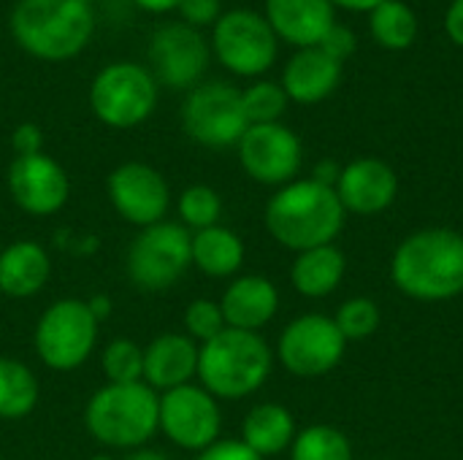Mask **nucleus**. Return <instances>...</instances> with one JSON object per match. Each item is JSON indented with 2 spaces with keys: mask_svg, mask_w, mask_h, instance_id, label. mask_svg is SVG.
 Wrapping results in <instances>:
<instances>
[{
  "mask_svg": "<svg viewBox=\"0 0 463 460\" xmlns=\"http://www.w3.org/2000/svg\"><path fill=\"white\" fill-rule=\"evenodd\" d=\"M393 285L415 301H448L463 293V236L426 228L407 236L391 260Z\"/></svg>",
  "mask_w": 463,
  "mask_h": 460,
  "instance_id": "1",
  "label": "nucleus"
},
{
  "mask_svg": "<svg viewBox=\"0 0 463 460\" xmlns=\"http://www.w3.org/2000/svg\"><path fill=\"white\" fill-rule=\"evenodd\" d=\"M345 214L334 187L315 179H293L266 203V228L282 247L307 252L334 244L345 228Z\"/></svg>",
  "mask_w": 463,
  "mask_h": 460,
  "instance_id": "2",
  "label": "nucleus"
},
{
  "mask_svg": "<svg viewBox=\"0 0 463 460\" xmlns=\"http://www.w3.org/2000/svg\"><path fill=\"white\" fill-rule=\"evenodd\" d=\"M8 27L16 46L30 57L62 62L90 43L95 16L81 0H16Z\"/></svg>",
  "mask_w": 463,
  "mask_h": 460,
  "instance_id": "3",
  "label": "nucleus"
},
{
  "mask_svg": "<svg viewBox=\"0 0 463 460\" xmlns=\"http://www.w3.org/2000/svg\"><path fill=\"white\" fill-rule=\"evenodd\" d=\"M269 374L271 350L252 331L225 328L198 350V377L203 382L201 388L214 399H247L263 388Z\"/></svg>",
  "mask_w": 463,
  "mask_h": 460,
  "instance_id": "4",
  "label": "nucleus"
},
{
  "mask_svg": "<svg viewBox=\"0 0 463 460\" xmlns=\"http://www.w3.org/2000/svg\"><path fill=\"white\" fill-rule=\"evenodd\" d=\"M160 420V399L144 382L128 385H106L100 388L87 409L84 423L87 431L106 447L114 450H133L149 442L157 431Z\"/></svg>",
  "mask_w": 463,
  "mask_h": 460,
  "instance_id": "5",
  "label": "nucleus"
},
{
  "mask_svg": "<svg viewBox=\"0 0 463 460\" xmlns=\"http://www.w3.org/2000/svg\"><path fill=\"white\" fill-rule=\"evenodd\" d=\"M95 117L117 130L146 122L157 106V81L138 62H111L98 70L90 87Z\"/></svg>",
  "mask_w": 463,
  "mask_h": 460,
  "instance_id": "6",
  "label": "nucleus"
},
{
  "mask_svg": "<svg viewBox=\"0 0 463 460\" xmlns=\"http://www.w3.org/2000/svg\"><path fill=\"white\" fill-rule=\"evenodd\" d=\"M279 38L263 14L252 8L225 11L212 30V52L236 76H263L277 60Z\"/></svg>",
  "mask_w": 463,
  "mask_h": 460,
  "instance_id": "7",
  "label": "nucleus"
},
{
  "mask_svg": "<svg viewBox=\"0 0 463 460\" xmlns=\"http://www.w3.org/2000/svg\"><path fill=\"white\" fill-rule=\"evenodd\" d=\"M98 339V317L87 301L62 298L52 304L35 325V352L54 371L79 369Z\"/></svg>",
  "mask_w": 463,
  "mask_h": 460,
  "instance_id": "8",
  "label": "nucleus"
},
{
  "mask_svg": "<svg viewBox=\"0 0 463 460\" xmlns=\"http://www.w3.org/2000/svg\"><path fill=\"white\" fill-rule=\"evenodd\" d=\"M184 133L209 149H225L241 141L250 122L241 106V89L225 81H206L190 89L182 108Z\"/></svg>",
  "mask_w": 463,
  "mask_h": 460,
  "instance_id": "9",
  "label": "nucleus"
},
{
  "mask_svg": "<svg viewBox=\"0 0 463 460\" xmlns=\"http://www.w3.org/2000/svg\"><path fill=\"white\" fill-rule=\"evenodd\" d=\"M193 263V236L184 225L157 222L144 228L130 252L128 274L130 279L149 293L168 290Z\"/></svg>",
  "mask_w": 463,
  "mask_h": 460,
  "instance_id": "10",
  "label": "nucleus"
},
{
  "mask_svg": "<svg viewBox=\"0 0 463 460\" xmlns=\"http://www.w3.org/2000/svg\"><path fill=\"white\" fill-rule=\"evenodd\" d=\"M347 350V339L336 328L334 317L326 314H304L293 320L277 344V355L282 366L293 377H326L334 371Z\"/></svg>",
  "mask_w": 463,
  "mask_h": 460,
  "instance_id": "11",
  "label": "nucleus"
},
{
  "mask_svg": "<svg viewBox=\"0 0 463 460\" xmlns=\"http://www.w3.org/2000/svg\"><path fill=\"white\" fill-rule=\"evenodd\" d=\"M212 46L203 35L184 22H165L149 38V73L155 81L174 89L198 87L209 68Z\"/></svg>",
  "mask_w": 463,
  "mask_h": 460,
  "instance_id": "12",
  "label": "nucleus"
},
{
  "mask_svg": "<svg viewBox=\"0 0 463 460\" xmlns=\"http://www.w3.org/2000/svg\"><path fill=\"white\" fill-rule=\"evenodd\" d=\"M220 407L217 399L195 385H182L160 396V420L157 428L179 445L182 450H206L220 437Z\"/></svg>",
  "mask_w": 463,
  "mask_h": 460,
  "instance_id": "13",
  "label": "nucleus"
},
{
  "mask_svg": "<svg viewBox=\"0 0 463 460\" xmlns=\"http://www.w3.org/2000/svg\"><path fill=\"white\" fill-rule=\"evenodd\" d=\"M239 160L250 179L271 187H285L301 171L304 149L298 136L282 122L271 125H250L241 136Z\"/></svg>",
  "mask_w": 463,
  "mask_h": 460,
  "instance_id": "14",
  "label": "nucleus"
},
{
  "mask_svg": "<svg viewBox=\"0 0 463 460\" xmlns=\"http://www.w3.org/2000/svg\"><path fill=\"white\" fill-rule=\"evenodd\" d=\"M109 198L122 220L138 228L163 222L171 192L160 171L146 163H122L109 176Z\"/></svg>",
  "mask_w": 463,
  "mask_h": 460,
  "instance_id": "15",
  "label": "nucleus"
},
{
  "mask_svg": "<svg viewBox=\"0 0 463 460\" xmlns=\"http://www.w3.org/2000/svg\"><path fill=\"white\" fill-rule=\"evenodd\" d=\"M8 190L14 203L27 214H54L65 206L71 182L57 160L38 152L14 157L8 168Z\"/></svg>",
  "mask_w": 463,
  "mask_h": 460,
  "instance_id": "16",
  "label": "nucleus"
},
{
  "mask_svg": "<svg viewBox=\"0 0 463 460\" xmlns=\"http://www.w3.org/2000/svg\"><path fill=\"white\" fill-rule=\"evenodd\" d=\"M336 195L345 211L372 217L385 211L399 195V176L396 171L377 157H358L342 168L336 182Z\"/></svg>",
  "mask_w": 463,
  "mask_h": 460,
  "instance_id": "17",
  "label": "nucleus"
},
{
  "mask_svg": "<svg viewBox=\"0 0 463 460\" xmlns=\"http://www.w3.org/2000/svg\"><path fill=\"white\" fill-rule=\"evenodd\" d=\"M263 16L279 41L298 49L320 46L326 33L336 24L331 0H266Z\"/></svg>",
  "mask_w": 463,
  "mask_h": 460,
  "instance_id": "18",
  "label": "nucleus"
},
{
  "mask_svg": "<svg viewBox=\"0 0 463 460\" xmlns=\"http://www.w3.org/2000/svg\"><path fill=\"white\" fill-rule=\"evenodd\" d=\"M342 81V62L328 57L320 46L298 49L285 70H282V89L288 100L301 106H315L326 100Z\"/></svg>",
  "mask_w": 463,
  "mask_h": 460,
  "instance_id": "19",
  "label": "nucleus"
},
{
  "mask_svg": "<svg viewBox=\"0 0 463 460\" xmlns=\"http://www.w3.org/2000/svg\"><path fill=\"white\" fill-rule=\"evenodd\" d=\"M198 350L190 336L163 333L149 347H144V385L152 390H174L190 385L198 374Z\"/></svg>",
  "mask_w": 463,
  "mask_h": 460,
  "instance_id": "20",
  "label": "nucleus"
},
{
  "mask_svg": "<svg viewBox=\"0 0 463 460\" xmlns=\"http://www.w3.org/2000/svg\"><path fill=\"white\" fill-rule=\"evenodd\" d=\"M220 309H222L228 328L258 333V328L271 323V317L277 314L279 293H277L274 282L266 277H255V274L239 277L228 285V290L220 301Z\"/></svg>",
  "mask_w": 463,
  "mask_h": 460,
  "instance_id": "21",
  "label": "nucleus"
},
{
  "mask_svg": "<svg viewBox=\"0 0 463 460\" xmlns=\"http://www.w3.org/2000/svg\"><path fill=\"white\" fill-rule=\"evenodd\" d=\"M49 279V255L35 241H14L0 252V293L11 298L35 296Z\"/></svg>",
  "mask_w": 463,
  "mask_h": 460,
  "instance_id": "22",
  "label": "nucleus"
},
{
  "mask_svg": "<svg viewBox=\"0 0 463 460\" xmlns=\"http://www.w3.org/2000/svg\"><path fill=\"white\" fill-rule=\"evenodd\" d=\"M345 271H347V260H345L342 249L334 244H326V247L298 252V258L293 260V268H290V279L301 296L326 298L342 285Z\"/></svg>",
  "mask_w": 463,
  "mask_h": 460,
  "instance_id": "23",
  "label": "nucleus"
},
{
  "mask_svg": "<svg viewBox=\"0 0 463 460\" xmlns=\"http://www.w3.org/2000/svg\"><path fill=\"white\" fill-rule=\"evenodd\" d=\"M296 439V420L282 404H258L241 426V442L260 458L279 455Z\"/></svg>",
  "mask_w": 463,
  "mask_h": 460,
  "instance_id": "24",
  "label": "nucleus"
},
{
  "mask_svg": "<svg viewBox=\"0 0 463 460\" xmlns=\"http://www.w3.org/2000/svg\"><path fill=\"white\" fill-rule=\"evenodd\" d=\"M193 263L209 277H233L244 263V241L222 228H206L193 236Z\"/></svg>",
  "mask_w": 463,
  "mask_h": 460,
  "instance_id": "25",
  "label": "nucleus"
},
{
  "mask_svg": "<svg viewBox=\"0 0 463 460\" xmlns=\"http://www.w3.org/2000/svg\"><path fill=\"white\" fill-rule=\"evenodd\" d=\"M418 14L404 0H383L374 11H369L372 38L391 52L410 49L418 38Z\"/></svg>",
  "mask_w": 463,
  "mask_h": 460,
  "instance_id": "26",
  "label": "nucleus"
},
{
  "mask_svg": "<svg viewBox=\"0 0 463 460\" xmlns=\"http://www.w3.org/2000/svg\"><path fill=\"white\" fill-rule=\"evenodd\" d=\"M38 404V380L11 358H0V420H22Z\"/></svg>",
  "mask_w": 463,
  "mask_h": 460,
  "instance_id": "27",
  "label": "nucleus"
},
{
  "mask_svg": "<svg viewBox=\"0 0 463 460\" xmlns=\"http://www.w3.org/2000/svg\"><path fill=\"white\" fill-rule=\"evenodd\" d=\"M290 460H353V445L334 426H309L296 434Z\"/></svg>",
  "mask_w": 463,
  "mask_h": 460,
  "instance_id": "28",
  "label": "nucleus"
},
{
  "mask_svg": "<svg viewBox=\"0 0 463 460\" xmlns=\"http://www.w3.org/2000/svg\"><path fill=\"white\" fill-rule=\"evenodd\" d=\"M288 95L282 84L277 81H255L247 89H241V106L250 125H271L279 122V117L288 108Z\"/></svg>",
  "mask_w": 463,
  "mask_h": 460,
  "instance_id": "29",
  "label": "nucleus"
},
{
  "mask_svg": "<svg viewBox=\"0 0 463 460\" xmlns=\"http://www.w3.org/2000/svg\"><path fill=\"white\" fill-rule=\"evenodd\" d=\"M100 363L111 385H128L144 380V350L130 339H114L103 350Z\"/></svg>",
  "mask_w": 463,
  "mask_h": 460,
  "instance_id": "30",
  "label": "nucleus"
},
{
  "mask_svg": "<svg viewBox=\"0 0 463 460\" xmlns=\"http://www.w3.org/2000/svg\"><path fill=\"white\" fill-rule=\"evenodd\" d=\"M220 214H222V201L217 190L206 184H193L179 195V217L184 228H195V233L220 225Z\"/></svg>",
  "mask_w": 463,
  "mask_h": 460,
  "instance_id": "31",
  "label": "nucleus"
},
{
  "mask_svg": "<svg viewBox=\"0 0 463 460\" xmlns=\"http://www.w3.org/2000/svg\"><path fill=\"white\" fill-rule=\"evenodd\" d=\"M334 323H336V328L342 331V336L347 342L369 339L380 328V306L372 298H364V296L350 298V301H345L339 306Z\"/></svg>",
  "mask_w": 463,
  "mask_h": 460,
  "instance_id": "32",
  "label": "nucleus"
},
{
  "mask_svg": "<svg viewBox=\"0 0 463 460\" xmlns=\"http://www.w3.org/2000/svg\"><path fill=\"white\" fill-rule=\"evenodd\" d=\"M184 328H187V336L195 342H212L217 333H222L228 325H225V317H222V309L220 304L209 301V298H198L193 301L187 309H184Z\"/></svg>",
  "mask_w": 463,
  "mask_h": 460,
  "instance_id": "33",
  "label": "nucleus"
},
{
  "mask_svg": "<svg viewBox=\"0 0 463 460\" xmlns=\"http://www.w3.org/2000/svg\"><path fill=\"white\" fill-rule=\"evenodd\" d=\"M176 11L182 14V22L190 24V27H195V30L198 27H206V24L214 27V22L222 16L220 0H182Z\"/></svg>",
  "mask_w": 463,
  "mask_h": 460,
  "instance_id": "34",
  "label": "nucleus"
},
{
  "mask_svg": "<svg viewBox=\"0 0 463 460\" xmlns=\"http://www.w3.org/2000/svg\"><path fill=\"white\" fill-rule=\"evenodd\" d=\"M355 46H358V41H355V33L347 27V24H334L328 33H326V38L320 41V49L328 54V57H334L336 62H345L353 52H355Z\"/></svg>",
  "mask_w": 463,
  "mask_h": 460,
  "instance_id": "35",
  "label": "nucleus"
},
{
  "mask_svg": "<svg viewBox=\"0 0 463 460\" xmlns=\"http://www.w3.org/2000/svg\"><path fill=\"white\" fill-rule=\"evenodd\" d=\"M198 460H263L258 453H252L244 442L239 439H217L212 447L201 450Z\"/></svg>",
  "mask_w": 463,
  "mask_h": 460,
  "instance_id": "36",
  "label": "nucleus"
},
{
  "mask_svg": "<svg viewBox=\"0 0 463 460\" xmlns=\"http://www.w3.org/2000/svg\"><path fill=\"white\" fill-rule=\"evenodd\" d=\"M11 144H14L16 157L38 155V152H41V146H43V133H41V127H38L35 122H24V125H19V127L14 130Z\"/></svg>",
  "mask_w": 463,
  "mask_h": 460,
  "instance_id": "37",
  "label": "nucleus"
},
{
  "mask_svg": "<svg viewBox=\"0 0 463 460\" xmlns=\"http://www.w3.org/2000/svg\"><path fill=\"white\" fill-rule=\"evenodd\" d=\"M445 33L456 46H463V0L450 3V8L445 14Z\"/></svg>",
  "mask_w": 463,
  "mask_h": 460,
  "instance_id": "38",
  "label": "nucleus"
},
{
  "mask_svg": "<svg viewBox=\"0 0 463 460\" xmlns=\"http://www.w3.org/2000/svg\"><path fill=\"white\" fill-rule=\"evenodd\" d=\"M339 176H342V168L334 163V160H320L317 165H315V182H320V184H326V187H336V182H339Z\"/></svg>",
  "mask_w": 463,
  "mask_h": 460,
  "instance_id": "39",
  "label": "nucleus"
},
{
  "mask_svg": "<svg viewBox=\"0 0 463 460\" xmlns=\"http://www.w3.org/2000/svg\"><path fill=\"white\" fill-rule=\"evenodd\" d=\"M133 3H136L138 8L149 11V14H168V11L179 8L182 0H133Z\"/></svg>",
  "mask_w": 463,
  "mask_h": 460,
  "instance_id": "40",
  "label": "nucleus"
},
{
  "mask_svg": "<svg viewBox=\"0 0 463 460\" xmlns=\"http://www.w3.org/2000/svg\"><path fill=\"white\" fill-rule=\"evenodd\" d=\"M380 3H383V0H331V5H334V8H347V11H364V14L374 11V8H377Z\"/></svg>",
  "mask_w": 463,
  "mask_h": 460,
  "instance_id": "41",
  "label": "nucleus"
},
{
  "mask_svg": "<svg viewBox=\"0 0 463 460\" xmlns=\"http://www.w3.org/2000/svg\"><path fill=\"white\" fill-rule=\"evenodd\" d=\"M90 304V309H92V314L98 317V323L111 312V301L109 298H92V301H87Z\"/></svg>",
  "mask_w": 463,
  "mask_h": 460,
  "instance_id": "42",
  "label": "nucleus"
},
{
  "mask_svg": "<svg viewBox=\"0 0 463 460\" xmlns=\"http://www.w3.org/2000/svg\"><path fill=\"white\" fill-rule=\"evenodd\" d=\"M128 460H168L163 453H152V450H144V453H136V455H130Z\"/></svg>",
  "mask_w": 463,
  "mask_h": 460,
  "instance_id": "43",
  "label": "nucleus"
},
{
  "mask_svg": "<svg viewBox=\"0 0 463 460\" xmlns=\"http://www.w3.org/2000/svg\"><path fill=\"white\" fill-rule=\"evenodd\" d=\"M92 460H114V458H109V455H95Z\"/></svg>",
  "mask_w": 463,
  "mask_h": 460,
  "instance_id": "44",
  "label": "nucleus"
},
{
  "mask_svg": "<svg viewBox=\"0 0 463 460\" xmlns=\"http://www.w3.org/2000/svg\"><path fill=\"white\" fill-rule=\"evenodd\" d=\"M81 3H87V5H92V3H98V0H81Z\"/></svg>",
  "mask_w": 463,
  "mask_h": 460,
  "instance_id": "45",
  "label": "nucleus"
}]
</instances>
